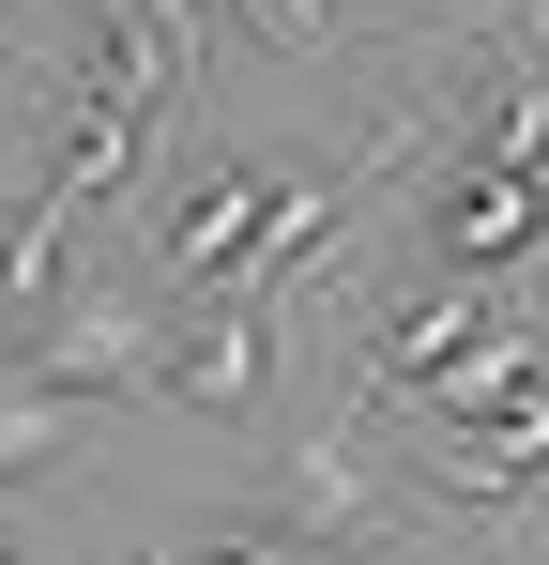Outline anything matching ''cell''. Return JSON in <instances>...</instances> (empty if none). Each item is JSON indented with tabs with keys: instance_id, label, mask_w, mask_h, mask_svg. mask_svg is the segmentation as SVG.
Here are the masks:
<instances>
[{
	"instance_id": "cell-12",
	"label": "cell",
	"mask_w": 549,
	"mask_h": 565,
	"mask_svg": "<svg viewBox=\"0 0 549 565\" xmlns=\"http://www.w3.org/2000/svg\"><path fill=\"white\" fill-rule=\"evenodd\" d=\"M92 15H107V0H92Z\"/></svg>"
},
{
	"instance_id": "cell-7",
	"label": "cell",
	"mask_w": 549,
	"mask_h": 565,
	"mask_svg": "<svg viewBox=\"0 0 549 565\" xmlns=\"http://www.w3.org/2000/svg\"><path fill=\"white\" fill-rule=\"evenodd\" d=\"M122 565H305V535L245 504V520H183V535H153V551H122Z\"/></svg>"
},
{
	"instance_id": "cell-5",
	"label": "cell",
	"mask_w": 549,
	"mask_h": 565,
	"mask_svg": "<svg viewBox=\"0 0 549 565\" xmlns=\"http://www.w3.org/2000/svg\"><path fill=\"white\" fill-rule=\"evenodd\" d=\"M153 397L169 413H260L274 397V306H169V352H153Z\"/></svg>"
},
{
	"instance_id": "cell-11",
	"label": "cell",
	"mask_w": 549,
	"mask_h": 565,
	"mask_svg": "<svg viewBox=\"0 0 549 565\" xmlns=\"http://www.w3.org/2000/svg\"><path fill=\"white\" fill-rule=\"evenodd\" d=\"M0 565H15V535H0Z\"/></svg>"
},
{
	"instance_id": "cell-9",
	"label": "cell",
	"mask_w": 549,
	"mask_h": 565,
	"mask_svg": "<svg viewBox=\"0 0 549 565\" xmlns=\"http://www.w3.org/2000/svg\"><path fill=\"white\" fill-rule=\"evenodd\" d=\"M15 77H31V15L0 0V93H15Z\"/></svg>"
},
{
	"instance_id": "cell-4",
	"label": "cell",
	"mask_w": 549,
	"mask_h": 565,
	"mask_svg": "<svg viewBox=\"0 0 549 565\" xmlns=\"http://www.w3.org/2000/svg\"><path fill=\"white\" fill-rule=\"evenodd\" d=\"M153 352H169V306H138V290H62V321L15 352V367H46L62 397H153Z\"/></svg>"
},
{
	"instance_id": "cell-3",
	"label": "cell",
	"mask_w": 549,
	"mask_h": 565,
	"mask_svg": "<svg viewBox=\"0 0 549 565\" xmlns=\"http://www.w3.org/2000/svg\"><path fill=\"white\" fill-rule=\"evenodd\" d=\"M535 245H549V184H535V169H473V153H458L443 184H428V276L504 290Z\"/></svg>"
},
{
	"instance_id": "cell-8",
	"label": "cell",
	"mask_w": 549,
	"mask_h": 565,
	"mask_svg": "<svg viewBox=\"0 0 549 565\" xmlns=\"http://www.w3.org/2000/svg\"><path fill=\"white\" fill-rule=\"evenodd\" d=\"M229 15L260 31L274 62H336V46H352V0H229Z\"/></svg>"
},
{
	"instance_id": "cell-10",
	"label": "cell",
	"mask_w": 549,
	"mask_h": 565,
	"mask_svg": "<svg viewBox=\"0 0 549 565\" xmlns=\"http://www.w3.org/2000/svg\"><path fill=\"white\" fill-rule=\"evenodd\" d=\"M458 15H504V0H458Z\"/></svg>"
},
{
	"instance_id": "cell-2",
	"label": "cell",
	"mask_w": 549,
	"mask_h": 565,
	"mask_svg": "<svg viewBox=\"0 0 549 565\" xmlns=\"http://www.w3.org/2000/svg\"><path fill=\"white\" fill-rule=\"evenodd\" d=\"M274 199H290V153H214L183 169V199L153 214V306H229L274 245Z\"/></svg>"
},
{
	"instance_id": "cell-1",
	"label": "cell",
	"mask_w": 549,
	"mask_h": 565,
	"mask_svg": "<svg viewBox=\"0 0 549 565\" xmlns=\"http://www.w3.org/2000/svg\"><path fill=\"white\" fill-rule=\"evenodd\" d=\"M260 520H290L305 565H412V551H428V520L397 504V459H381V428L352 413V382H336L305 428H274Z\"/></svg>"
},
{
	"instance_id": "cell-6",
	"label": "cell",
	"mask_w": 549,
	"mask_h": 565,
	"mask_svg": "<svg viewBox=\"0 0 549 565\" xmlns=\"http://www.w3.org/2000/svg\"><path fill=\"white\" fill-rule=\"evenodd\" d=\"M77 413H92V397H62L46 367H0V489H31V473L77 459Z\"/></svg>"
}]
</instances>
